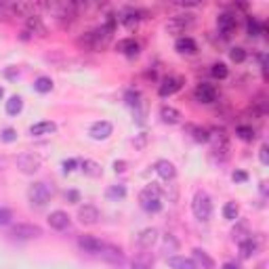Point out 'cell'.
Masks as SVG:
<instances>
[{"label":"cell","instance_id":"obj_17","mask_svg":"<svg viewBox=\"0 0 269 269\" xmlns=\"http://www.w3.org/2000/svg\"><path fill=\"white\" fill-rule=\"evenodd\" d=\"M48 225H51L53 229H57V231L67 229V227H69V217H67V212H63V210H53V212L48 214Z\"/></svg>","mask_w":269,"mask_h":269},{"label":"cell","instance_id":"obj_13","mask_svg":"<svg viewBox=\"0 0 269 269\" xmlns=\"http://www.w3.org/2000/svg\"><path fill=\"white\" fill-rule=\"evenodd\" d=\"M99 257H101L103 261H107V263H114V265H120V263L124 261L122 250H120L118 246H112V244H103Z\"/></svg>","mask_w":269,"mask_h":269},{"label":"cell","instance_id":"obj_34","mask_svg":"<svg viewBox=\"0 0 269 269\" xmlns=\"http://www.w3.org/2000/svg\"><path fill=\"white\" fill-rule=\"evenodd\" d=\"M124 195H127L124 185H112L110 189H107V198H112V200H122Z\"/></svg>","mask_w":269,"mask_h":269},{"label":"cell","instance_id":"obj_18","mask_svg":"<svg viewBox=\"0 0 269 269\" xmlns=\"http://www.w3.org/2000/svg\"><path fill=\"white\" fill-rule=\"evenodd\" d=\"M156 173L164 179V181H173V179L177 177V168L173 162H168V160H158L156 162Z\"/></svg>","mask_w":269,"mask_h":269},{"label":"cell","instance_id":"obj_8","mask_svg":"<svg viewBox=\"0 0 269 269\" xmlns=\"http://www.w3.org/2000/svg\"><path fill=\"white\" fill-rule=\"evenodd\" d=\"M13 236L19 240H32V238H40L42 229L38 225H30V223H19L13 227Z\"/></svg>","mask_w":269,"mask_h":269},{"label":"cell","instance_id":"obj_5","mask_svg":"<svg viewBox=\"0 0 269 269\" xmlns=\"http://www.w3.org/2000/svg\"><path fill=\"white\" fill-rule=\"evenodd\" d=\"M208 141L212 143V156L219 158V160H225L227 158V152H229V137H227V133L223 129L210 131Z\"/></svg>","mask_w":269,"mask_h":269},{"label":"cell","instance_id":"obj_25","mask_svg":"<svg viewBox=\"0 0 269 269\" xmlns=\"http://www.w3.org/2000/svg\"><path fill=\"white\" fill-rule=\"evenodd\" d=\"M120 21L127 26V28H135L137 26V21H139V11L137 9H124L122 13H120Z\"/></svg>","mask_w":269,"mask_h":269},{"label":"cell","instance_id":"obj_49","mask_svg":"<svg viewBox=\"0 0 269 269\" xmlns=\"http://www.w3.org/2000/svg\"><path fill=\"white\" fill-rule=\"evenodd\" d=\"M3 97H5V88H3V86H0V99H3Z\"/></svg>","mask_w":269,"mask_h":269},{"label":"cell","instance_id":"obj_26","mask_svg":"<svg viewBox=\"0 0 269 269\" xmlns=\"http://www.w3.org/2000/svg\"><path fill=\"white\" fill-rule=\"evenodd\" d=\"M21 110H23V99L19 95H13L7 101V114L9 116H17V114H21Z\"/></svg>","mask_w":269,"mask_h":269},{"label":"cell","instance_id":"obj_12","mask_svg":"<svg viewBox=\"0 0 269 269\" xmlns=\"http://www.w3.org/2000/svg\"><path fill=\"white\" fill-rule=\"evenodd\" d=\"M156 240H158V229L145 227V229L139 231V236H137V246L143 248V250H148V248H152V246L156 244Z\"/></svg>","mask_w":269,"mask_h":269},{"label":"cell","instance_id":"obj_19","mask_svg":"<svg viewBox=\"0 0 269 269\" xmlns=\"http://www.w3.org/2000/svg\"><path fill=\"white\" fill-rule=\"evenodd\" d=\"M175 48H177V53H181V55H193V53L198 51V44H195V40L189 38V36H181V38L175 42Z\"/></svg>","mask_w":269,"mask_h":269},{"label":"cell","instance_id":"obj_29","mask_svg":"<svg viewBox=\"0 0 269 269\" xmlns=\"http://www.w3.org/2000/svg\"><path fill=\"white\" fill-rule=\"evenodd\" d=\"M255 250H257V244L253 242V238H244V240H240V255H242L244 259L253 257V255H255Z\"/></svg>","mask_w":269,"mask_h":269},{"label":"cell","instance_id":"obj_15","mask_svg":"<svg viewBox=\"0 0 269 269\" xmlns=\"http://www.w3.org/2000/svg\"><path fill=\"white\" fill-rule=\"evenodd\" d=\"M236 26H238V19H236L234 13H221V15L217 17V28H219L225 36H229L231 32H234Z\"/></svg>","mask_w":269,"mask_h":269},{"label":"cell","instance_id":"obj_28","mask_svg":"<svg viewBox=\"0 0 269 269\" xmlns=\"http://www.w3.org/2000/svg\"><path fill=\"white\" fill-rule=\"evenodd\" d=\"M246 30H248V36H253V38H257V36H261V34L265 32V26L257 19V17H248Z\"/></svg>","mask_w":269,"mask_h":269},{"label":"cell","instance_id":"obj_6","mask_svg":"<svg viewBox=\"0 0 269 269\" xmlns=\"http://www.w3.org/2000/svg\"><path fill=\"white\" fill-rule=\"evenodd\" d=\"M40 164H42V158L38 154H34V152H26V154L17 156V168H19L21 173H26V175H34L40 168Z\"/></svg>","mask_w":269,"mask_h":269},{"label":"cell","instance_id":"obj_45","mask_svg":"<svg viewBox=\"0 0 269 269\" xmlns=\"http://www.w3.org/2000/svg\"><path fill=\"white\" fill-rule=\"evenodd\" d=\"M65 198L71 200V202H78V200H80V193H78V191H67V193H65Z\"/></svg>","mask_w":269,"mask_h":269},{"label":"cell","instance_id":"obj_20","mask_svg":"<svg viewBox=\"0 0 269 269\" xmlns=\"http://www.w3.org/2000/svg\"><path fill=\"white\" fill-rule=\"evenodd\" d=\"M57 131V124L55 122H38V124H32L30 127V135L32 137H42V135H53Z\"/></svg>","mask_w":269,"mask_h":269},{"label":"cell","instance_id":"obj_3","mask_svg":"<svg viewBox=\"0 0 269 269\" xmlns=\"http://www.w3.org/2000/svg\"><path fill=\"white\" fill-rule=\"evenodd\" d=\"M191 210H193V217L200 219V221H208L210 214H212V202H210V195L202 189H198L193 193V200H191Z\"/></svg>","mask_w":269,"mask_h":269},{"label":"cell","instance_id":"obj_21","mask_svg":"<svg viewBox=\"0 0 269 269\" xmlns=\"http://www.w3.org/2000/svg\"><path fill=\"white\" fill-rule=\"evenodd\" d=\"M116 48L122 53V55H127V57H137L139 55V42L135 38H124V40H120Z\"/></svg>","mask_w":269,"mask_h":269},{"label":"cell","instance_id":"obj_30","mask_svg":"<svg viewBox=\"0 0 269 269\" xmlns=\"http://www.w3.org/2000/svg\"><path fill=\"white\" fill-rule=\"evenodd\" d=\"M223 214H225V219H227V221H236V219H238V214H240L238 204H236V202H227V204L223 206Z\"/></svg>","mask_w":269,"mask_h":269},{"label":"cell","instance_id":"obj_35","mask_svg":"<svg viewBox=\"0 0 269 269\" xmlns=\"http://www.w3.org/2000/svg\"><path fill=\"white\" fill-rule=\"evenodd\" d=\"M189 131L193 133V139L198 141V143H204V141H208V135H210V131H208V129H202V127H191Z\"/></svg>","mask_w":269,"mask_h":269},{"label":"cell","instance_id":"obj_33","mask_svg":"<svg viewBox=\"0 0 269 269\" xmlns=\"http://www.w3.org/2000/svg\"><path fill=\"white\" fill-rule=\"evenodd\" d=\"M124 99H127V103H129L131 107H139V105H141V93L135 91V88H129L127 95H124Z\"/></svg>","mask_w":269,"mask_h":269},{"label":"cell","instance_id":"obj_40","mask_svg":"<svg viewBox=\"0 0 269 269\" xmlns=\"http://www.w3.org/2000/svg\"><path fill=\"white\" fill-rule=\"evenodd\" d=\"M0 139H3L5 143H11V141H15V139H17V133H15L13 129H5V131H3V135H0Z\"/></svg>","mask_w":269,"mask_h":269},{"label":"cell","instance_id":"obj_7","mask_svg":"<svg viewBox=\"0 0 269 269\" xmlns=\"http://www.w3.org/2000/svg\"><path fill=\"white\" fill-rule=\"evenodd\" d=\"M193 23H195V15H191V13H183V15H175V17H170L168 23H166V30H168L170 34H183V32H187Z\"/></svg>","mask_w":269,"mask_h":269},{"label":"cell","instance_id":"obj_47","mask_svg":"<svg viewBox=\"0 0 269 269\" xmlns=\"http://www.w3.org/2000/svg\"><path fill=\"white\" fill-rule=\"evenodd\" d=\"M124 166H127V162H122V160H120V162H114L116 173H122V170H124Z\"/></svg>","mask_w":269,"mask_h":269},{"label":"cell","instance_id":"obj_24","mask_svg":"<svg viewBox=\"0 0 269 269\" xmlns=\"http://www.w3.org/2000/svg\"><path fill=\"white\" fill-rule=\"evenodd\" d=\"M168 265L170 269H198V265L187 257H168Z\"/></svg>","mask_w":269,"mask_h":269},{"label":"cell","instance_id":"obj_4","mask_svg":"<svg viewBox=\"0 0 269 269\" xmlns=\"http://www.w3.org/2000/svg\"><path fill=\"white\" fill-rule=\"evenodd\" d=\"M28 198H30V204H32V206H36V208H44L46 202L51 200V189H48L46 183L36 181V183H32L30 189H28Z\"/></svg>","mask_w":269,"mask_h":269},{"label":"cell","instance_id":"obj_36","mask_svg":"<svg viewBox=\"0 0 269 269\" xmlns=\"http://www.w3.org/2000/svg\"><path fill=\"white\" fill-rule=\"evenodd\" d=\"M193 257L198 259V261H200V263H202V265H204L206 269H212V265H214V263H212V259H210V257H208V255L204 253V250L195 248V250H193Z\"/></svg>","mask_w":269,"mask_h":269},{"label":"cell","instance_id":"obj_42","mask_svg":"<svg viewBox=\"0 0 269 269\" xmlns=\"http://www.w3.org/2000/svg\"><path fill=\"white\" fill-rule=\"evenodd\" d=\"M267 152H269V148L267 145H261V154L259 156H261V162L263 164H269V154Z\"/></svg>","mask_w":269,"mask_h":269},{"label":"cell","instance_id":"obj_11","mask_svg":"<svg viewBox=\"0 0 269 269\" xmlns=\"http://www.w3.org/2000/svg\"><path fill=\"white\" fill-rule=\"evenodd\" d=\"M78 246L84 250V253H88V255H99V253H101V248H103V242L97 240L95 236L84 234V236L78 238Z\"/></svg>","mask_w":269,"mask_h":269},{"label":"cell","instance_id":"obj_9","mask_svg":"<svg viewBox=\"0 0 269 269\" xmlns=\"http://www.w3.org/2000/svg\"><path fill=\"white\" fill-rule=\"evenodd\" d=\"M193 97L200 103H212V101H217V88H214L212 84H208V82H202V84L195 86Z\"/></svg>","mask_w":269,"mask_h":269},{"label":"cell","instance_id":"obj_39","mask_svg":"<svg viewBox=\"0 0 269 269\" xmlns=\"http://www.w3.org/2000/svg\"><path fill=\"white\" fill-rule=\"evenodd\" d=\"M13 219V214L9 208H0V225H9Z\"/></svg>","mask_w":269,"mask_h":269},{"label":"cell","instance_id":"obj_1","mask_svg":"<svg viewBox=\"0 0 269 269\" xmlns=\"http://www.w3.org/2000/svg\"><path fill=\"white\" fill-rule=\"evenodd\" d=\"M112 32H114V21H112V19H107V23H105L103 28H99V30H93V32L84 34L78 42H80V44H84L86 48H91V51H97V48H101V46H105V44H107V40H110Z\"/></svg>","mask_w":269,"mask_h":269},{"label":"cell","instance_id":"obj_23","mask_svg":"<svg viewBox=\"0 0 269 269\" xmlns=\"http://www.w3.org/2000/svg\"><path fill=\"white\" fill-rule=\"evenodd\" d=\"M133 269H154V257H152V253H139V255H135V259H133Z\"/></svg>","mask_w":269,"mask_h":269},{"label":"cell","instance_id":"obj_31","mask_svg":"<svg viewBox=\"0 0 269 269\" xmlns=\"http://www.w3.org/2000/svg\"><path fill=\"white\" fill-rule=\"evenodd\" d=\"M34 88H36L38 93H48L51 88H53V80H51V78H46V76H40V78H36Z\"/></svg>","mask_w":269,"mask_h":269},{"label":"cell","instance_id":"obj_43","mask_svg":"<svg viewBox=\"0 0 269 269\" xmlns=\"http://www.w3.org/2000/svg\"><path fill=\"white\" fill-rule=\"evenodd\" d=\"M76 164H78L76 160H65V162H63V170H65V173H71Z\"/></svg>","mask_w":269,"mask_h":269},{"label":"cell","instance_id":"obj_27","mask_svg":"<svg viewBox=\"0 0 269 269\" xmlns=\"http://www.w3.org/2000/svg\"><path fill=\"white\" fill-rule=\"evenodd\" d=\"M80 168H82V173L86 175V177H101V166L97 164V162H93V160H82L80 162Z\"/></svg>","mask_w":269,"mask_h":269},{"label":"cell","instance_id":"obj_22","mask_svg":"<svg viewBox=\"0 0 269 269\" xmlns=\"http://www.w3.org/2000/svg\"><path fill=\"white\" fill-rule=\"evenodd\" d=\"M160 118H162V122H166V124H177L181 120V112L173 105H162L160 107Z\"/></svg>","mask_w":269,"mask_h":269},{"label":"cell","instance_id":"obj_14","mask_svg":"<svg viewBox=\"0 0 269 269\" xmlns=\"http://www.w3.org/2000/svg\"><path fill=\"white\" fill-rule=\"evenodd\" d=\"M112 131H114L112 122H107V120H99V122H95L93 127H91L88 135H91L95 141H101V139H107V137H110V135H112Z\"/></svg>","mask_w":269,"mask_h":269},{"label":"cell","instance_id":"obj_10","mask_svg":"<svg viewBox=\"0 0 269 269\" xmlns=\"http://www.w3.org/2000/svg\"><path fill=\"white\" fill-rule=\"evenodd\" d=\"M78 221L82 225H95L99 221V208L93 204H84L78 208Z\"/></svg>","mask_w":269,"mask_h":269},{"label":"cell","instance_id":"obj_32","mask_svg":"<svg viewBox=\"0 0 269 269\" xmlns=\"http://www.w3.org/2000/svg\"><path fill=\"white\" fill-rule=\"evenodd\" d=\"M236 135H238L242 141H253V139L257 137V135H255V129H253V127H244V124L236 129Z\"/></svg>","mask_w":269,"mask_h":269},{"label":"cell","instance_id":"obj_48","mask_svg":"<svg viewBox=\"0 0 269 269\" xmlns=\"http://www.w3.org/2000/svg\"><path fill=\"white\" fill-rule=\"evenodd\" d=\"M223 269H240V267H238V265H234V263H227Z\"/></svg>","mask_w":269,"mask_h":269},{"label":"cell","instance_id":"obj_38","mask_svg":"<svg viewBox=\"0 0 269 269\" xmlns=\"http://www.w3.org/2000/svg\"><path fill=\"white\" fill-rule=\"evenodd\" d=\"M229 57H231V61H236V63H242V61L246 59V51H244V48H240V46H236V48H231Z\"/></svg>","mask_w":269,"mask_h":269},{"label":"cell","instance_id":"obj_44","mask_svg":"<svg viewBox=\"0 0 269 269\" xmlns=\"http://www.w3.org/2000/svg\"><path fill=\"white\" fill-rule=\"evenodd\" d=\"M246 179H248V175H246L244 170H236V173H234V181L242 183V181H246Z\"/></svg>","mask_w":269,"mask_h":269},{"label":"cell","instance_id":"obj_16","mask_svg":"<svg viewBox=\"0 0 269 269\" xmlns=\"http://www.w3.org/2000/svg\"><path fill=\"white\" fill-rule=\"evenodd\" d=\"M183 86V80L181 78H175V76H168L162 84H160V88H158V93H160V97H170V95H175L179 88Z\"/></svg>","mask_w":269,"mask_h":269},{"label":"cell","instance_id":"obj_37","mask_svg":"<svg viewBox=\"0 0 269 269\" xmlns=\"http://www.w3.org/2000/svg\"><path fill=\"white\" fill-rule=\"evenodd\" d=\"M210 74H212L214 78H219V80L227 78V67H225V63H214L212 69H210Z\"/></svg>","mask_w":269,"mask_h":269},{"label":"cell","instance_id":"obj_2","mask_svg":"<svg viewBox=\"0 0 269 269\" xmlns=\"http://www.w3.org/2000/svg\"><path fill=\"white\" fill-rule=\"evenodd\" d=\"M160 187L156 183H150L141 189L139 193V202L143 206V210H148V212H160L162 210V198H160Z\"/></svg>","mask_w":269,"mask_h":269},{"label":"cell","instance_id":"obj_46","mask_svg":"<svg viewBox=\"0 0 269 269\" xmlns=\"http://www.w3.org/2000/svg\"><path fill=\"white\" fill-rule=\"evenodd\" d=\"M5 74H7V78H11V80H13V78H17V76H19V71H17V69H7Z\"/></svg>","mask_w":269,"mask_h":269},{"label":"cell","instance_id":"obj_41","mask_svg":"<svg viewBox=\"0 0 269 269\" xmlns=\"http://www.w3.org/2000/svg\"><path fill=\"white\" fill-rule=\"evenodd\" d=\"M145 143H148V135L141 133V135L135 139V148H137V150H143V148H145Z\"/></svg>","mask_w":269,"mask_h":269}]
</instances>
